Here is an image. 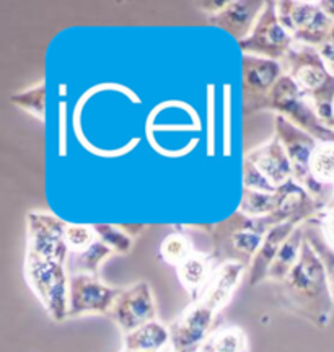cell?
<instances>
[{
	"label": "cell",
	"instance_id": "6da1fadb",
	"mask_svg": "<svg viewBox=\"0 0 334 352\" xmlns=\"http://www.w3.org/2000/svg\"><path fill=\"white\" fill-rule=\"evenodd\" d=\"M280 305L316 328H326L334 310L326 270L318 254L307 241L300 258L278 287Z\"/></svg>",
	"mask_w": 334,
	"mask_h": 352
},
{
	"label": "cell",
	"instance_id": "7a4b0ae2",
	"mask_svg": "<svg viewBox=\"0 0 334 352\" xmlns=\"http://www.w3.org/2000/svg\"><path fill=\"white\" fill-rule=\"evenodd\" d=\"M212 239V258L217 264L240 263L249 270L271 223L267 217H249L240 210L212 226H199Z\"/></svg>",
	"mask_w": 334,
	"mask_h": 352
},
{
	"label": "cell",
	"instance_id": "3957f363",
	"mask_svg": "<svg viewBox=\"0 0 334 352\" xmlns=\"http://www.w3.org/2000/svg\"><path fill=\"white\" fill-rule=\"evenodd\" d=\"M284 69L324 124L334 129V74L316 47L297 44Z\"/></svg>",
	"mask_w": 334,
	"mask_h": 352
},
{
	"label": "cell",
	"instance_id": "277c9868",
	"mask_svg": "<svg viewBox=\"0 0 334 352\" xmlns=\"http://www.w3.org/2000/svg\"><path fill=\"white\" fill-rule=\"evenodd\" d=\"M25 279L56 323L69 320L70 276L65 264L26 253Z\"/></svg>",
	"mask_w": 334,
	"mask_h": 352
},
{
	"label": "cell",
	"instance_id": "5b68a950",
	"mask_svg": "<svg viewBox=\"0 0 334 352\" xmlns=\"http://www.w3.org/2000/svg\"><path fill=\"white\" fill-rule=\"evenodd\" d=\"M274 135L279 138L285 152H287L290 165H292L293 179L298 184H302L316 202H320V204L326 208L329 201L334 197V189L320 184L310 171V160L318 140L311 138L310 134H307L305 131L298 129L297 126H293L285 118L278 116V114H276Z\"/></svg>",
	"mask_w": 334,
	"mask_h": 352
},
{
	"label": "cell",
	"instance_id": "8992f818",
	"mask_svg": "<svg viewBox=\"0 0 334 352\" xmlns=\"http://www.w3.org/2000/svg\"><path fill=\"white\" fill-rule=\"evenodd\" d=\"M238 46L243 54L285 64L296 51L297 41L280 23L276 2H266L265 12L258 19L252 34L240 41Z\"/></svg>",
	"mask_w": 334,
	"mask_h": 352
},
{
	"label": "cell",
	"instance_id": "52a82bcc",
	"mask_svg": "<svg viewBox=\"0 0 334 352\" xmlns=\"http://www.w3.org/2000/svg\"><path fill=\"white\" fill-rule=\"evenodd\" d=\"M280 23L292 34L297 44L320 50L328 41L334 20L329 19L320 2L280 0L276 2Z\"/></svg>",
	"mask_w": 334,
	"mask_h": 352
},
{
	"label": "cell",
	"instance_id": "ba28073f",
	"mask_svg": "<svg viewBox=\"0 0 334 352\" xmlns=\"http://www.w3.org/2000/svg\"><path fill=\"white\" fill-rule=\"evenodd\" d=\"M67 222L57 215L47 212H30L26 215L28 230V248L26 253L49 259L60 264H67L70 250L65 241Z\"/></svg>",
	"mask_w": 334,
	"mask_h": 352
},
{
	"label": "cell",
	"instance_id": "9c48e42d",
	"mask_svg": "<svg viewBox=\"0 0 334 352\" xmlns=\"http://www.w3.org/2000/svg\"><path fill=\"white\" fill-rule=\"evenodd\" d=\"M122 289L101 283L98 276L70 274L69 318L83 315H109Z\"/></svg>",
	"mask_w": 334,
	"mask_h": 352
},
{
	"label": "cell",
	"instance_id": "30bf717a",
	"mask_svg": "<svg viewBox=\"0 0 334 352\" xmlns=\"http://www.w3.org/2000/svg\"><path fill=\"white\" fill-rule=\"evenodd\" d=\"M243 109L248 116L263 111L267 95L284 76V65L265 57L243 54Z\"/></svg>",
	"mask_w": 334,
	"mask_h": 352
},
{
	"label": "cell",
	"instance_id": "8fae6325",
	"mask_svg": "<svg viewBox=\"0 0 334 352\" xmlns=\"http://www.w3.org/2000/svg\"><path fill=\"white\" fill-rule=\"evenodd\" d=\"M108 316L124 334L157 320V305L151 284L139 280L131 287L122 289Z\"/></svg>",
	"mask_w": 334,
	"mask_h": 352
},
{
	"label": "cell",
	"instance_id": "7c38bea8",
	"mask_svg": "<svg viewBox=\"0 0 334 352\" xmlns=\"http://www.w3.org/2000/svg\"><path fill=\"white\" fill-rule=\"evenodd\" d=\"M217 314L199 300L191 303L173 323L170 324L171 349L179 352H197L210 336Z\"/></svg>",
	"mask_w": 334,
	"mask_h": 352
},
{
	"label": "cell",
	"instance_id": "4fadbf2b",
	"mask_svg": "<svg viewBox=\"0 0 334 352\" xmlns=\"http://www.w3.org/2000/svg\"><path fill=\"white\" fill-rule=\"evenodd\" d=\"M276 209L267 220L271 227L293 220L297 223H305L311 219H316L323 212L324 206L316 202L310 192L296 179H289L287 183L276 189Z\"/></svg>",
	"mask_w": 334,
	"mask_h": 352
},
{
	"label": "cell",
	"instance_id": "5bb4252c",
	"mask_svg": "<svg viewBox=\"0 0 334 352\" xmlns=\"http://www.w3.org/2000/svg\"><path fill=\"white\" fill-rule=\"evenodd\" d=\"M265 8L266 2L263 0H228L221 12L208 16V23L223 30L240 43L252 34Z\"/></svg>",
	"mask_w": 334,
	"mask_h": 352
},
{
	"label": "cell",
	"instance_id": "9a60e30c",
	"mask_svg": "<svg viewBox=\"0 0 334 352\" xmlns=\"http://www.w3.org/2000/svg\"><path fill=\"white\" fill-rule=\"evenodd\" d=\"M246 270L248 267L243 266V264L234 261L219 264L197 300L209 307L210 310H214L215 314H219L232 300L235 290L238 289L241 280H243Z\"/></svg>",
	"mask_w": 334,
	"mask_h": 352
},
{
	"label": "cell",
	"instance_id": "2e32d148",
	"mask_svg": "<svg viewBox=\"0 0 334 352\" xmlns=\"http://www.w3.org/2000/svg\"><path fill=\"white\" fill-rule=\"evenodd\" d=\"M246 160L256 165V168L265 175V178L276 189L293 178L292 165H290L287 152H285L282 142L276 135H272V139L263 144L261 147L253 148L246 155Z\"/></svg>",
	"mask_w": 334,
	"mask_h": 352
},
{
	"label": "cell",
	"instance_id": "e0dca14e",
	"mask_svg": "<svg viewBox=\"0 0 334 352\" xmlns=\"http://www.w3.org/2000/svg\"><path fill=\"white\" fill-rule=\"evenodd\" d=\"M297 227H300V223L293 222V220H287V222L279 223L269 228V232L266 233L265 240H263L261 248L254 256L252 266L248 270V283L249 285H258L267 280V272L272 261H274L276 254L279 253L280 246L285 243V240L292 235L293 230Z\"/></svg>",
	"mask_w": 334,
	"mask_h": 352
},
{
	"label": "cell",
	"instance_id": "ac0fdd59",
	"mask_svg": "<svg viewBox=\"0 0 334 352\" xmlns=\"http://www.w3.org/2000/svg\"><path fill=\"white\" fill-rule=\"evenodd\" d=\"M219 264L214 261L212 254L194 252L183 264L177 267L179 283L190 294L192 302L201 297L202 290L208 285L210 276Z\"/></svg>",
	"mask_w": 334,
	"mask_h": 352
},
{
	"label": "cell",
	"instance_id": "d6986e66",
	"mask_svg": "<svg viewBox=\"0 0 334 352\" xmlns=\"http://www.w3.org/2000/svg\"><path fill=\"white\" fill-rule=\"evenodd\" d=\"M124 349L131 352H166L171 349L170 327L153 320L124 334Z\"/></svg>",
	"mask_w": 334,
	"mask_h": 352
},
{
	"label": "cell",
	"instance_id": "ffe728a7",
	"mask_svg": "<svg viewBox=\"0 0 334 352\" xmlns=\"http://www.w3.org/2000/svg\"><path fill=\"white\" fill-rule=\"evenodd\" d=\"M305 243V230L303 227H297L292 235L285 240V243L280 246L279 253L276 254L274 261H272L269 272H267V279L274 280V283H282L289 272L293 270L298 258H300L302 246Z\"/></svg>",
	"mask_w": 334,
	"mask_h": 352
},
{
	"label": "cell",
	"instance_id": "44dd1931",
	"mask_svg": "<svg viewBox=\"0 0 334 352\" xmlns=\"http://www.w3.org/2000/svg\"><path fill=\"white\" fill-rule=\"evenodd\" d=\"M197 352H248V338L240 327L228 324L210 333Z\"/></svg>",
	"mask_w": 334,
	"mask_h": 352
},
{
	"label": "cell",
	"instance_id": "7402d4cb",
	"mask_svg": "<svg viewBox=\"0 0 334 352\" xmlns=\"http://www.w3.org/2000/svg\"><path fill=\"white\" fill-rule=\"evenodd\" d=\"M114 252L101 240L80 253H70V272L72 274H91L98 276L101 263L113 256Z\"/></svg>",
	"mask_w": 334,
	"mask_h": 352
},
{
	"label": "cell",
	"instance_id": "603a6c76",
	"mask_svg": "<svg viewBox=\"0 0 334 352\" xmlns=\"http://www.w3.org/2000/svg\"><path fill=\"white\" fill-rule=\"evenodd\" d=\"M310 171L320 184L334 189V140L316 144L310 160Z\"/></svg>",
	"mask_w": 334,
	"mask_h": 352
},
{
	"label": "cell",
	"instance_id": "cb8c5ba5",
	"mask_svg": "<svg viewBox=\"0 0 334 352\" xmlns=\"http://www.w3.org/2000/svg\"><path fill=\"white\" fill-rule=\"evenodd\" d=\"M303 230H305V239L311 245V248L315 250L320 259L324 264V270H326L329 289H331V296L334 300V250L328 245V241L324 240L320 223L316 222V219H311L309 222L302 223Z\"/></svg>",
	"mask_w": 334,
	"mask_h": 352
},
{
	"label": "cell",
	"instance_id": "d4e9b609",
	"mask_svg": "<svg viewBox=\"0 0 334 352\" xmlns=\"http://www.w3.org/2000/svg\"><path fill=\"white\" fill-rule=\"evenodd\" d=\"M194 252L196 250L191 240L183 232L168 233L160 243V248H158L160 258L173 267H178L179 264H183Z\"/></svg>",
	"mask_w": 334,
	"mask_h": 352
},
{
	"label": "cell",
	"instance_id": "484cf974",
	"mask_svg": "<svg viewBox=\"0 0 334 352\" xmlns=\"http://www.w3.org/2000/svg\"><path fill=\"white\" fill-rule=\"evenodd\" d=\"M10 101L15 107H19L32 116L36 118L41 122L46 120V85L45 80H41L36 85L21 90L19 94H13Z\"/></svg>",
	"mask_w": 334,
	"mask_h": 352
},
{
	"label": "cell",
	"instance_id": "4316f807",
	"mask_svg": "<svg viewBox=\"0 0 334 352\" xmlns=\"http://www.w3.org/2000/svg\"><path fill=\"white\" fill-rule=\"evenodd\" d=\"M276 209L274 192H261L243 188V196L240 202V212L249 217H269Z\"/></svg>",
	"mask_w": 334,
	"mask_h": 352
},
{
	"label": "cell",
	"instance_id": "83f0119b",
	"mask_svg": "<svg viewBox=\"0 0 334 352\" xmlns=\"http://www.w3.org/2000/svg\"><path fill=\"white\" fill-rule=\"evenodd\" d=\"M95 232L98 240L109 246L114 253L127 254L133 250L134 239L122 230L121 226H113V223H95Z\"/></svg>",
	"mask_w": 334,
	"mask_h": 352
},
{
	"label": "cell",
	"instance_id": "f1b7e54d",
	"mask_svg": "<svg viewBox=\"0 0 334 352\" xmlns=\"http://www.w3.org/2000/svg\"><path fill=\"white\" fill-rule=\"evenodd\" d=\"M98 240L93 226H85V223H69L65 230V241L70 253H80L87 250L95 241Z\"/></svg>",
	"mask_w": 334,
	"mask_h": 352
},
{
	"label": "cell",
	"instance_id": "f546056e",
	"mask_svg": "<svg viewBox=\"0 0 334 352\" xmlns=\"http://www.w3.org/2000/svg\"><path fill=\"white\" fill-rule=\"evenodd\" d=\"M243 184L246 189H253V191L261 192H276V188L267 182L265 175L256 168V165L252 164L245 158L243 164Z\"/></svg>",
	"mask_w": 334,
	"mask_h": 352
},
{
	"label": "cell",
	"instance_id": "4dcf8cb0",
	"mask_svg": "<svg viewBox=\"0 0 334 352\" xmlns=\"http://www.w3.org/2000/svg\"><path fill=\"white\" fill-rule=\"evenodd\" d=\"M316 222L320 223L324 240L328 241V245L334 250V208L326 206L323 209V212L316 217Z\"/></svg>",
	"mask_w": 334,
	"mask_h": 352
},
{
	"label": "cell",
	"instance_id": "1f68e13d",
	"mask_svg": "<svg viewBox=\"0 0 334 352\" xmlns=\"http://www.w3.org/2000/svg\"><path fill=\"white\" fill-rule=\"evenodd\" d=\"M227 2L228 0H217V2H197L196 6L199 7L201 10L208 12L209 13L208 16H212V15H215V13H219L222 10V8L227 6Z\"/></svg>",
	"mask_w": 334,
	"mask_h": 352
},
{
	"label": "cell",
	"instance_id": "d6a6232c",
	"mask_svg": "<svg viewBox=\"0 0 334 352\" xmlns=\"http://www.w3.org/2000/svg\"><path fill=\"white\" fill-rule=\"evenodd\" d=\"M121 228L127 233V235H131L134 239V236H137L139 233L144 230L145 226L144 223H121Z\"/></svg>",
	"mask_w": 334,
	"mask_h": 352
},
{
	"label": "cell",
	"instance_id": "836d02e7",
	"mask_svg": "<svg viewBox=\"0 0 334 352\" xmlns=\"http://www.w3.org/2000/svg\"><path fill=\"white\" fill-rule=\"evenodd\" d=\"M320 54L323 56V59L326 60V64H328V67L333 70V74H334V50L333 47H328V46H322L320 47Z\"/></svg>",
	"mask_w": 334,
	"mask_h": 352
},
{
	"label": "cell",
	"instance_id": "e575fe53",
	"mask_svg": "<svg viewBox=\"0 0 334 352\" xmlns=\"http://www.w3.org/2000/svg\"><path fill=\"white\" fill-rule=\"evenodd\" d=\"M320 7L323 8V12L326 13L329 19L334 20V0H322Z\"/></svg>",
	"mask_w": 334,
	"mask_h": 352
},
{
	"label": "cell",
	"instance_id": "d590c367",
	"mask_svg": "<svg viewBox=\"0 0 334 352\" xmlns=\"http://www.w3.org/2000/svg\"><path fill=\"white\" fill-rule=\"evenodd\" d=\"M323 46H328V47H333L334 50V25L331 28V32H329V36H328V41L323 44Z\"/></svg>",
	"mask_w": 334,
	"mask_h": 352
},
{
	"label": "cell",
	"instance_id": "8d00e7d4",
	"mask_svg": "<svg viewBox=\"0 0 334 352\" xmlns=\"http://www.w3.org/2000/svg\"><path fill=\"white\" fill-rule=\"evenodd\" d=\"M121 352H131V351H126V349H122ZM166 352H168V351H166Z\"/></svg>",
	"mask_w": 334,
	"mask_h": 352
},
{
	"label": "cell",
	"instance_id": "74e56055",
	"mask_svg": "<svg viewBox=\"0 0 334 352\" xmlns=\"http://www.w3.org/2000/svg\"><path fill=\"white\" fill-rule=\"evenodd\" d=\"M168 352H179V351H173V349H170Z\"/></svg>",
	"mask_w": 334,
	"mask_h": 352
}]
</instances>
